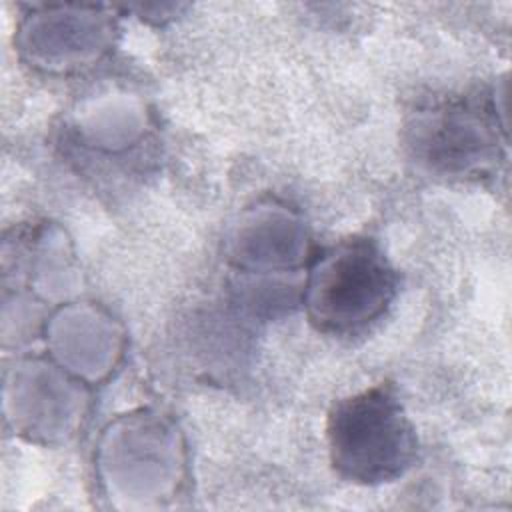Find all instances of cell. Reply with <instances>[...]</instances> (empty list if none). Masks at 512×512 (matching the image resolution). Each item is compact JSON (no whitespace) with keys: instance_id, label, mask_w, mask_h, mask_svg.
<instances>
[{"instance_id":"1","label":"cell","mask_w":512,"mask_h":512,"mask_svg":"<svg viewBox=\"0 0 512 512\" xmlns=\"http://www.w3.org/2000/svg\"><path fill=\"white\" fill-rule=\"evenodd\" d=\"M336 472L352 482H392L416 454V436L394 390L374 386L338 402L328 420Z\"/></svg>"},{"instance_id":"2","label":"cell","mask_w":512,"mask_h":512,"mask_svg":"<svg viewBox=\"0 0 512 512\" xmlns=\"http://www.w3.org/2000/svg\"><path fill=\"white\" fill-rule=\"evenodd\" d=\"M396 290V274L372 240L348 238L324 250L308 284L310 320L346 334L376 320Z\"/></svg>"}]
</instances>
